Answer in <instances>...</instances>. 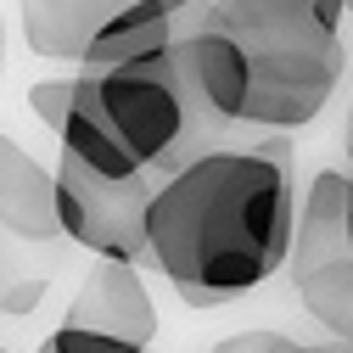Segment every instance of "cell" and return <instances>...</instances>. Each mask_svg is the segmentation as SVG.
<instances>
[{
  "label": "cell",
  "mask_w": 353,
  "mask_h": 353,
  "mask_svg": "<svg viewBox=\"0 0 353 353\" xmlns=\"http://www.w3.org/2000/svg\"><path fill=\"white\" fill-rule=\"evenodd\" d=\"M297 230L292 146L219 141L168 168L146 202V263L185 308H225L286 270Z\"/></svg>",
  "instance_id": "6da1fadb"
},
{
  "label": "cell",
  "mask_w": 353,
  "mask_h": 353,
  "mask_svg": "<svg viewBox=\"0 0 353 353\" xmlns=\"http://www.w3.org/2000/svg\"><path fill=\"white\" fill-rule=\"evenodd\" d=\"M213 6L252 62L241 123L270 135L314 123L342 84V34L314 12V0H213Z\"/></svg>",
  "instance_id": "7a4b0ae2"
},
{
  "label": "cell",
  "mask_w": 353,
  "mask_h": 353,
  "mask_svg": "<svg viewBox=\"0 0 353 353\" xmlns=\"http://www.w3.org/2000/svg\"><path fill=\"white\" fill-rule=\"evenodd\" d=\"M73 101L90 107L123 141V152L141 168H152L157 180L168 168H180L185 157L219 146V135L202 129V118L191 112V101L180 90L174 57L118 62V68H73Z\"/></svg>",
  "instance_id": "3957f363"
},
{
  "label": "cell",
  "mask_w": 353,
  "mask_h": 353,
  "mask_svg": "<svg viewBox=\"0 0 353 353\" xmlns=\"http://www.w3.org/2000/svg\"><path fill=\"white\" fill-rule=\"evenodd\" d=\"M347 185L353 168H320L303 191L297 230L286 252V275L297 286V303L314 314L331 336L353 320V241H347Z\"/></svg>",
  "instance_id": "277c9868"
},
{
  "label": "cell",
  "mask_w": 353,
  "mask_h": 353,
  "mask_svg": "<svg viewBox=\"0 0 353 353\" xmlns=\"http://www.w3.org/2000/svg\"><path fill=\"white\" fill-rule=\"evenodd\" d=\"M157 303L141 281V263L96 258L84 270L62 325L46 336V353H152Z\"/></svg>",
  "instance_id": "5b68a950"
},
{
  "label": "cell",
  "mask_w": 353,
  "mask_h": 353,
  "mask_svg": "<svg viewBox=\"0 0 353 353\" xmlns=\"http://www.w3.org/2000/svg\"><path fill=\"white\" fill-rule=\"evenodd\" d=\"M157 180H101L57 152V213L62 236L96 258L146 263V202Z\"/></svg>",
  "instance_id": "8992f818"
},
{
  "label": "cell",
  "mask_w": 353,
  "mask_h": 353,
  "mask_svg": "<svg viewBox=\"0 0 353 353\" xmlns=\"http://www.w3.org/2000/svg\"><path fill=\"white\" fill-rule=\"evenodd\" d=\"M174 73H180V90L191 101V112L202 118L208 135L225 141V129L247 118V96H252V62L241 51V39L225 28L219 6H208L191 17V28L174 39Z\"/></svg>",
  "instance_id": "52a82bcc"
},
{
  "label": "cell",
  "mask_w": 353,
  "mask_h": 353,
  "mask_svg": "<svg viewBox=\"0 0 353 353\" xmlns=\"http://www.w3.org/2000/svg\"><path fill=\"white\" fill-rule=\"evenodd\" d=\"M0 225L28 247H51V252L73 247L57 213V168L23 152L12 135H0Z\"/></svg>",
  "instance_id": "ba28073f"
},
{
  "label": "cell",
  "mask_w": 353,
  "mask_h": 353,
  "mask_svg": "<svg viewBox=\"0 0 353 353\" xmlns=\"http://www.w3.org/2000/svg\"><path fill=\"white\" fill-rule=\"evenodd\" d=\"M135 0H17V28H23V46L39 62H57V68H79L90 39Z\"/></svg>",
  "instance_id": "9c48e42d"
},
{
  "label": "cell",
  "mask_w": 353,
  "mask_h": 353,
  "mask_svg": "<svg viewBox=\"0 0 353 353\" xmlns=\"http://www.w3.org/2000/svg\"><path fill=\"white\" fill-rule=\"evenodd\" d=\"M57 152H62V157H73L79 168L101 174V180H157V174H152V168H141L135 157L123 152V141L112 135V129H107L90 107H79V101H73L68 123L57 129Z\"/></svg>",
  "instance_id": "30bf717a"
},
{
  "label": "cell",
  "mask_w": 353,
  "mask_h": 353,
  "mask_svg": "<svg viewBox=\"0 0 353 353\" xmlns=\"http://www.w3.org/2000/svg\"><path fill=\"white\" fill-rule=\"evenodd\" d=\"M57 275H62V252L28 247L0 225V314H34Z\"/></svg>",
  "instance_id": "8fae6325"
},
{
  "label": "cell",
  "mask_w": 353,
  "mask_h": 353,
  "mask_svg": "<svg viewBox=\"0 0 353 353\" xmlns=\"http://www.w3.org/2000/svg\"><path fill=\"white\" fill-rule=\"evenodd\" d=\"M28 107H34V118L57 135V129L68 123V112H73V73H68V79H39V84H28Z\"/></svg>",
  "instance_id": "7c38bea8"
},
{
  "label": "cell",
  "mask_w": 353,
  "mask_h": 353,
  "mask_svg": "<svg viewBox=\"0 0 353 353\" xmlns=\"http://www.w3.org/2000/svg\"><path fill=\"white\" fill-rule=\"evenodd\" d=\"M292 353H353V342H342V347H297L292 342Z\"/></svg>",
  "instance_id": "4fadbf2b"
},
{
  "label": "cell",
  "mask_w": 353,
  "mask_h": 353,
  "mask_svg": "<svg viewBox=\"0 0 353 353\" xmlns=\"http://www.w3.org/2000/svg\"><path fill=\"white\" fill-rule=\"evenodd\" d=\"M347 241H353V185H347Z\"/></svg>",
  "instance_id": "5bb4252c"
},
{
  "label": "cell",
  "mask_w": 353,
  "mask_h": 353,
  "mask_svg": "<svg viewBox=\"0 0 353 353\" xmlns=\"http://www.w3.org/2000/svg\"><path fill=\"white\" fill-rule=\"evenodd\" d=\"M347 163H353V118H347Z\"/></svg>",
  "instance_id": "9a60e30c"
},
{
  "label": "cell",
  "mask_w": 353,
  "mask_h": 353,
  "mask_svg": "<svg viewBox=\"0 0 353 353\" xmlns=\"http://www.w3.org/2000/svg\"><path fill=\"white\" fill-rule=\"evenodd\" d=\"M336 342H353V320H347V331H342V336H336Z\"/></svg>",
  "instance_id": "2e32d148"
},
{
  "label": "cell",
  "mask_w": 353,
  "mask_h": 353,
  "mask_svg": "<svg viewBox=\"0 0 353 353\" xmlns=\"http://www.w3.org/2000/svg\"><path fill=\"white\" fill-rule=\"evenodd\" d=\"M347 17H353V0H347Z\"/></svg>",
  "instance_id": "e0dca14e"
},
{
  "label": "cell",
  "mask_w": 353,
  "mask_h": 353,
  "mask_svg": "<svg viewBox=\"0 0 353 353\" xmlns=\"http://www.w3.org/2000/svg\"><path fill=\"white\" fill-rule=\"evenodd\" d=\"M0 353H6V347H0Z\"/></svg>",
  "instance_id": "ac0fdd59"
}]
</instances>
